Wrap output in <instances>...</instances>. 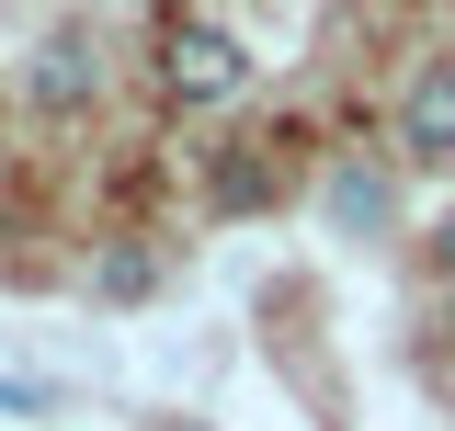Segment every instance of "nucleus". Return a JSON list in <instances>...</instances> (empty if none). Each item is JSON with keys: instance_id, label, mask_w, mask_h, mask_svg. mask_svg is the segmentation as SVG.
Segmentation results:
<instances>
[{"instance_id": "f257e3e1", "label": "nucleus", "mask_w": 455, "mask_h": 431, "mask_svg": "<svg viewBox=\"0 0 455 431\" xmlns=\"http://www.w3.org/2000/svg\"><path fill=\"white\" fill-rule=\"evenodd\" d=\"M239 80H251V57L228 23H171L160 35V91L171 103H239Z\"/></svg>"}, {"instance_id": "f03ea898", "label": "nucleus", "mask_w": 455, "mask_h": 431, "mask_svg": "<svg viewBox=\"0 0 455 431\" xmlns=\"http://www.w3.org/2000/svg\"><path fill=\"white\" fill-rule=\"evenodd\" d=\"M398 148L410 160H455V57H421L410 68V91H398Z\"/></svg>"}, {"instance_id": "7ed1b4c3", "label": "nucleus", "mask_w": 455, "mask_h": 431, "mask_svg": "<svg viewBox=\"0 0 455 431\" xmlns=\"http://www.w3.org/2000/svg\"><path fill=\"white\" fill-rule=\"evenodd\" d=\"M35 103H46V114L92 103V35H46V46H35Z\"/></svg>"}, {"instance_id": "20e7f679", "label": "nucleus", "mask_w": 455, "mask_h": 431, "mask_svg": "<svg viewBox=\"0 0 455 431\" xmlns=\"http://www.w3.org/2000/svg\"><path fill=\"white\" fill-rule=\"evenodd\" d=\"M331 216L353 227V239H364V227H387V182H376V170H331Z\"/></svg>"}, {"instance_id": "39448f33", "label": "nucleus", "mask_w": 455, "mask_h": 431, "mask_svg": "<svg viewBox=\"0 0 455 431\" xmlns=\"http://www.w3.org/2000/svg\"><path fill=\"white\" fill-rule=\"evenodd\" d=\"M92 284H103V295H148V284H160V262H148V250H114Z\"/></svg>"}, {"instance_id": "423d86ee", "label": "nucleus", "mask_w": 455, "mask_h": 431, "mask_svg": "<svg viewBox=\"0 0 455 431\" xmlns=\"http://www.w3.org/2000/svg\"><path fill=\"white\" fill-rule=\"evenodd\" d=\"M433 272H444V284H455V216H444V227H433Z\"/></svg>"}, {"instance_id": "0eeeda50", "label": "nucleus", "mask_w": 455, "mask_h": 431, "mask_svg": "<svg viewBox=\"0 0 455 431\" xmlns=\"http://www.w3.org/2000/svg\"><path fill=\"white\" fill-rule=\"evenodd\" d=\"M160 431H205V420H160Z\"/></svg>"}]
</instances>
